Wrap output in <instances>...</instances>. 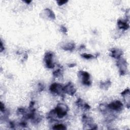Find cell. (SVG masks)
Listing matches in <instances>:
<instances>
[{"mask_svg": "<svg viewBox=\"0 0 130 130\" xmlns=\"http://www.w3.org/2000/svg\"><path fill=\"white\" fill-rule=\"evenodd\" d=\"M61 31L63 32L64 33H66L67 32V29L65 28V26H62L61 27Z\"/></svg>", "mask_w": 130, "mask_h": 130, "instance_id": "obj_18", "label": "cell"}, {"mask_svg": "<svg viewBox=\"0 0 130 130\" xmlns=\"http://www.w3.org/2000/svg\"><path fill=\"white\" fill-rule=\"evenodd\" d=\"M1 110L2 112L5 111V107L3 105L2 103H1Z\"/></svg>", "mask_w": 130, "mask_h": 130, "instance_id": "obj_19", "label": "cell"}, {"mask_svg": "<svg viewBox=\"0 0 130 130\" xmlns=\"http://www.w3.org/2000/svg\"><path fill=\"white\" fill-rule=\"evenodd\" d=\"M54 54L52 52H47L45 53L44 56V61L46 67L48 69H53L55 66L53 58Z\"/></svg>", "mask_w": 130, "mask_h": 130, "instance_id": "obj_2", "label": "cell"}, {"mask_svg": "<svg viewBox=\"0 0 130 130\" xmlns=\"http://www.w3.org/2000/svg\"><path fill=\"white\" fill-rule=\"evenodd\" d=\"M50 91L52 94L59 95L60 96H63L64 94H65L64 91V86L57 83H53L51 85Z\"/></svg>", "mask_w": 130, "mask_h": 130, "instance_id": "obj_3", "label": "cell"}, {"mask_svg": "<svg viewBox=\"0 0 130 130\" xmlns=\"http://www.w3.org/2000/svg\"><path fill=\"white\" fill-rule=\"evenodd\" d=\"M75 45L73 43H68L66 44L64 46L62 47L63 49L65 50H69L72 51L75 48Z\"/></svg>", "mask_w": 130, "mask_h": 130, "instance_id": "obj_11", "label": "cell"}, {"mask_svg": "<svg viewBox=\"0 0 130 130\" xmlns=\"http://www.w3.org/2000/svg\"><path fill=\"white\" fill-rule=\"evenodd\" d=\"M76 66V64H71V65H69V67H74V66Z\"/></svg>", "mask_w": 130, "mask_h": 130, "instance_id": "obj_21", "label": "cell"}, {"mask_svg": "<svg viewBox=\"0 0 130 130\" xmlns=\"http://www.w3.org/2000/svg\"><path fill=\"white\" fill-rule=\"evenodd\" d=\"M53 75L54 77L59 78V77H63V71L61 69H59L56 71H54L53 73Z\"/></svg>", "mask_w": 130, "mask_h": 130, "instance_id": "obj_13", "label": "cell"}, {"mask_svg": "<svg viewBox=\"0 0 130 130\" xmlns=\"http://www.w3.org/2000/svg\"><path fill=\"white\" fill-rule=\"evenodd\" d=\"M121 95L124 97L125 102L128 108H130V90L129 88L126 90L121 93Z\"/></svg>", "mask_w": 130, "mask_h": 130, "instance_id": "obj_8", "label": "cell"}, {"mask_svg": "<svg viewBox=\"0 0 130 130\" xmlns=\"http://www.w3.org/2000/svg\"><path fill=\"white\" fill-rule=\"evenodd\" d=\"M45 12L47 13V15L49 18H51L52 19H55V15L53 13V12H52L51 10L48 9H46L45 10Z\"/></svg>", "mask_w": 130, "mask_h": 130, "instance_id": "obj_14", "label": "cell"}, {"mask_svg": "<svg viewBox=\"0 0 130 130\" xmlns=\"http://www.w3.org/2000/svg\"><path fill=\"white\" fill-rule=\"evenodd\" d=\"M3 50H4V47H3L2 42L1 41V52H2Z\"/></svg>", "mask_w": 130, "mask_h": 130, "instance_id": "obj_20", "label": "cell"}, {"mask_svg": "<svg viewBox=\"0 0 130 130\" xmlns=\"http://www.w3.org/2000/svg\"><path fill=\"white\" fill-rule=\"evenodd\" d=\"M78 76L81 79L82 83L84 85L90 86L92 84V81L90 80V75L87 72L80 71L78 72Z\"/></svg>", "mask_w": 130, "mask_h": 130, "instance_id": "obj_4", "label": "cell"}, {"mask_svg": "<svg viewBox=\"0 0 130 130\" xmlns=\"http://www.w3.org/2000/svg\"><path fill=\"white\" fill-rule=\"evenodd\" d=\"M52 129L54 130H66L67 128L66 126L63 124H58L54 125Z\"/></svg>", "mask_w": 130, "mask_h": 130, "instance_id": "obj_15", "label": "cell"}, {"mask_svg": "<svg viewBox=\"0 0 130 130\" xmlns=\"http://www.w3.org/2000/svg\"><path fill=\"white\" fill-rule=\"evenodd\" d=\"M68 1H59L57 2V3H58V5L59 6H61L65 4H66V3H67Z\"/></svg>", "mask_w": 130, "mask_h": 130, "instance_id": "obj_17", "label": "cell"}, {"mask_svg": "<svg viewBox=\"0 0 130 130\" xmlns=\"http://www.w3.org/2000/svg\"><path fill=\"white\" fill-rule=\"evenodd\" d=\"M111 85V82L110 80L106 81L104 83H101L100 87L101 88L104 89V90H107V89L110 87Z\"/></svg>", "mask_w": 130, "mask_h": 130, "instance_id": "obj_12", "label": "cell"}, {"mask_svg": "<svg viewBox=\"0 0 130 130\" xmlns=\"http://www.w3.org/2000/svg\"><path fill=\"white\" fill-rule=\"evenodd\" d=\"M118 25L120 29L126 30L129 28V24L126 21H123L122 20H118Z\"/></svg>", "mask_w": 130, "mask_h": 130, "instance_id": "obj_10", "label": "cell"}, {"mask_svg": "<svg viewBox=\"0 0 130 130\" xmlns=\"http://www.w3.org/2000/svg\"><path fill=\"white\" fill-rule=\"evenodd\" d=\"M117 65L119 69L120 75H122V76L125 75L127 74V61L124 59L120 58L117 61Z\"/></svg>", "mask_w": 130, "mask_h": 130, "instance_id": "obj_5", "label": "cell"}, {"mask_svg": "<svg viewBox=\"0 0 130 130\" xmlns=\"http://www.w3.org/2000/svg\"><path fill=\"white\" fill-rule=\"evenodd\" d=\"M111 56L112 58L117 59H118L120 58H121V57L122 56V54H123L122 51L121 49H119L113 48L111 50Z\"/></svg>", "mask_w": 130, "mask_h": 130, "instance_id": "obj_9", "label": "cell"}, {"mask_svg": "<svg viewBox=\"0 0 130 130\" xmlns=\"http://www.w3.org/2000/svg\"><path fill=\"white\" fill-rule=\"evenodd\" d=\"M81 56L83 57V58L86 59H92L94 58V56L91 54H88V53H83L81 54Z\"/></svg>", "mask_w": 130, "mask_h": 130, "instance_id": "obj_16", "label": "cell"}, {"mask_svg": "<svg viewBox=\"0 0 130 130\" xmlns=\"http://www.w3.org/2000/svg\"><path fill=\"white\" fill-rule=\"evenodd\" d=\"M54 110H55L57 117L61 118L67 115L68 111V107L66 105L60 103L58 105Z\"/></svg>", "mask_w": 130, "mask_h": 130, "instance_id": "obj_1", "label": "cell"}, {"mask_svg": "<svg viewBox=\"0 0 130 130\" xmlns=\"http://www.w3.org/2000/svg\"><path fill=\"white\" fill-rule=\"evenodd\" d=\"M25 2L28 3H31V1H25Z\"/></svg>", "mask_w": 130, "mask_h": 130, "instance_id": "obj_22", "label": "cell"}, {"mask_svg": "<svg viewBox=\"0 0 130 130\" xmlns=\"http://www.w3.org/2000/svg\"><path fill=\"white\" fill-rule=\"evenodd\" d=\"M64 91L65 93L73 95L76 92V89L75 88L74 84L72 83H69L66 86H64Z\"/></svg>", "mask_w": 130, "mask_h": 130, "instance_id": "obj_7", "label": "cell"}, {"mask_svg": "<svg viewBox=\"0 0 130 130\" xmlns=\"http://www.w3.org/2000/svg\"><path fill=\"white\" fill-rule=\"evenodd\" d=\"M107 108L111 110L120 111L123 109V104L119 101H116L109 104L107 106Z\"/></svg>", "mask_w": 130, "mask_h": 130, "instance_id": "obj_6", "label": "cell"}]
</instances>
